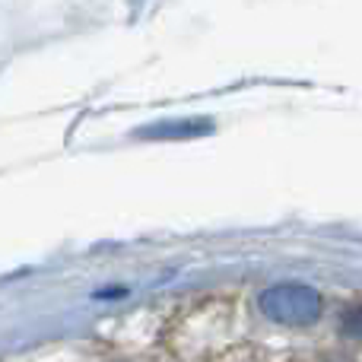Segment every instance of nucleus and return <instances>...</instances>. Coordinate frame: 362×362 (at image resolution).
<instances>
[{
  "instance_id": "1",
  "label": "nucleus",
  "mask_w": 362,
  "mask_h": 362,
  "mask_svg": "<svg viewBox=\"0 0 362 362\" xmlns=\"http://www.w3.org/2000/svg\"><path fill=\"white\" fill-rule=\"evenodd\" d=\"M261 312L289 327L315 325L321 318V293L305 283H280L261 293Z\"/></svg>"
},
{
  "instance_id": "2",
  "label": "nucleus",
  "mask_w": 362,
  "mask_h": 362,
  "mask_svg": "<svg viewBox=\"0 0 362 362\" xmlns=\"http://www.w3.org/2000/svg\"><path fill=\"white\" fill-rule=\"evenodd\" d=\"M344 334L362 337V305H353V308L344 312Z\"/></svg>"
}]
</instances>
